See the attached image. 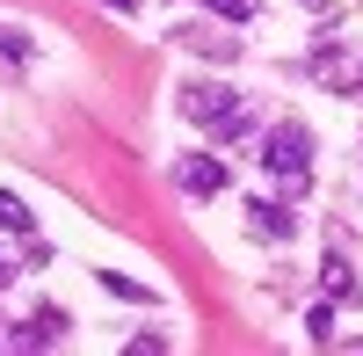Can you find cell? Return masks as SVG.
I'll return each mask as SVG.
<instances>
[{"label": "cell", "mask_w": 363, "mask_h": 356, "mask_svg": "<svg viewBox=\"0 0 363 356\" xmlns=\"http://www.w3.org/2000/svg\"><path fill=\"white\" fill-rule=\"evenodd\" d=\"M174 109L189 116V124H203L218 145L247 138V109H240V87H233V80H182V87H174Z\"/></svg>", "instance_id": "cell-1"}, {"label": "cell", "mask_w": 363, "mask_h": 356, "mask_svg": "<svg viewBox=\"0 0 363 356\" xmlns=\"http://www.w3.org/2000/svg\"><path fill=\"white\" fill-rule=\"evenodd\" d=\"M262 167H269V182L298 204L306 182H313V131L298 124V116H277V124L262 131Z\"/></svg>", "instance_id": "cell-2"}, {"label": "cell", "mask_w": 363, "mask_h": 356, "mask_svg": "<svg viewBox=\"0 0 363 356\" xmlns=\"http://www.w3.org/2000/svg\"><path fill=\"white\" fill-rule=\"evenodd\" d=\"M174 189H182V196H196V204L225 196V189H233L225 153H182V160H174Z\"/></svg>", "instance_id": "cell-3"}, {"label": "cell", "mask_w": 363, "mask_h": 356, "mask_svg": "<svg viewBox=\"0 0 363 356\" xmlns=\"http://www.w3.org/2000/svg\"><path fill=\"white\" fill-rule=\"evenodd\" d=\"M174 44H182V51H196V58H218V66H233V58H240V37H225L218 22H196V29H174Z\"/></svg>", "instance_id": "cell-4"}, {"label": "cell", "mask_w": 363, "mask_h": 356, "mask_svg": "<svg viewBox=\"0 0 363 356\" xmlns=\"http://www.w3.org/2000/svg\"><path fill=\"white\" fill-rule=\"evenodd\" d=\"M247 226L262 233V240H291V233H298V211H291V196L277 204V196H255L247 204Z\"/></svg>", "instance_id": "cell-5"}, {"label": "cell", "mask_w": 363, "mask_h": 356, "mask_svg": "<svg viewBox=\"0 0 363 356\" xmlns=\"http://www.w3.org/2000/svg\"><path fill=\"white\" fill-rule=\"evenodd\" d=\"M66 328H73V320L58 313V306H44V313H29V320H22V335H15L8 349H51V342H66Z\"/></svg>", "instance_id": "cell-6"}, {"label": "cell", "mask_w": 363, "mask_h": 356, "mask_svg": "<svg viewBox=\"0 0 363 356\" xmlns=\"http://www.w3.org/2000/svg\"><path fill=\"white\" fill-rule=\"evenodd\" d=\"M320 291H327L335 306H356V299H363V284H356V269H349L342 255H327V262H320Z\"/></svg>", "instance_id": "cell-7"}, {"label": "cell", "mask_w": 363, "mask_h": 356, "mask_svg": "<svg viewBox=\"0 0 363 356\" xmlns=\"http://www.w3.org/2000/svg\"><path fill=\"white\" fill-rule=\"evenodd\" d=\"M0 233H15V240H29V233H37V211H29L15 189H0Z\"/></svg>", "instance_id": "cell-8"}, {"label": "cell", "mask_w": 363, "mask_h": 356, "mask_svg": "<svg viewBox=\"0 0 363 356\" xmlns=\"http://www.w3.org/2000/svg\"><path fill=\"white\" fill-rule=\"evenodd\" d=\"M102 291L109 299H131V306H153V291H145L138 277H116V269H102Z\"/></svg>", "instance_id": "cell-9"}, {"label": "cell", "mask_w": 363, "mask_h": 356, "mask_svg": "<svg viewBox=\"0 0 363 356\" xmlns=\"http://www.w3.org/2000/svg\"><path fill=\"white\" fill-rule=\"evenodd\" d=\"M306 335H313L320 349L335 342V299H327V306H313V313H306Z\"/></svg>", "instance_id": "cell-10"}, {"label": "cell", "mask_w": 363, "mask_h": 356, "mask_svg": "<svg viewBox=\"0 0 363 356\" xmlns=\"http://www.w3.org/2000/svg\"><path fill=\"white\" fill-rule=\"evenodd\" d=\"M203 8L218 15V22H255V8H262V0H203Z\"/></svg>", "instance_id": "cell-11"}, {"label": "cell", "mask_w": 363, "mask_h": 356, "mask_svg": "<svg viewBox=\"0 0 363 356\" xmlns=\"http://www.w3.org/2000/svg\"><path fill=\"white\" fill-rule=\"evenodd\" d=\"M102 8H109V15H131V8H138V0H102Z\"/></svg>", "instance_id": "cell-12"}]
</instances>
